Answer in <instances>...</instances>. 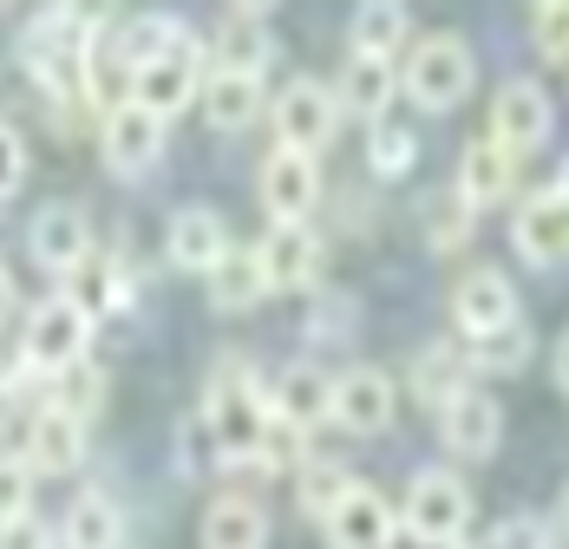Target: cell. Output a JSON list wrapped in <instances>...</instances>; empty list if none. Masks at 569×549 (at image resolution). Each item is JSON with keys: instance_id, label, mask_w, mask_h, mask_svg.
I'll list each match as a JSON object with an SVG mask.
<instances>
[{"instance_id": "cell-1", "label": "cell", "mask_w": 569, "mask_h": 549, "mask_svg": "<svg viewBox=\"0 0 569 549\" xmlns=\"http://www.w3.org/2000/svg\"><path fill=\"white\" fill-rule=\"evenodd\" d=\"M269 426H276V412H269L262 380L242 360H223L210 373V392H203V432L217 445V458H223L229 471H262Z\"/></svg>"}, {"instance_id": "cell-2", "label": "cell", "mask_w": 569, "mask_h": 549, "mask_svg": "<svg viewBox=\"0 0 569 549\" xmlns=\"http://www.w3.org/2000/svg\"><path fill=\"white\" fill-rule=\"evenodd\" d=\"M471 79H478V59H471V47H465L458 33H426V40L406 53V72H399L406 99H412L419 111H452V106H465Z\"/></svg>"}, {"instance_id": "cell-3", "label": "cell", "mask_w": 569, "mask_h": 549, "mask_svg": "<svg viewBox=\"0 0 569 549\" xmlns=\"http://www.w3.org/2000/svg\"><path fill=\"white\" fill-rule=\"evenodd\" d=\"M269 118H276V144H282V151H301V158L328 151L335 131H341L335 86H321V79H288L282 99L269 106Z\"/></svg>"}, {"instance_id": "cell-4", "label": "cell", "mask_w": 569, "mask_h": 549, "mask_svg": "<svg viewBox=\"0 0 569 549\" xmlns=\"http://www.w3.org/2000/svg\"><path fill=\"white\" fill-rule=\"evenodd\" d=\"M86 347H92V321H86L66 295H47V301L27 315V328H20V353H27V367H40L47 380L66 373V367H79Z\"/></svg>"}, {"instance_id": "cell-5", "label": "cell", "mask_w": 569, "mask_h": 549, "mask_svg": "<svg viewBox=\"0 0 569 549\" xmlns=\"http://www.w3.org/2000/svg\"><path fill=\"white\" fill-rule=\"evenodd\" d=\"M203 59H210V53H203V40H197V33H190V40H177L164 59H151V66H138V72H131V92H124V99L171 124L177 111L203 92Z\"/></svg>"}, {"instance_id": "cell-6", "label": "cell", "mask_w": 569, "mask_h": 549, "mask_svg": "<svg viewBox=\"0 0 569 549\" xmlns=\"http://www.w3.org/2000/svg\"><path fill=\"white\" fill-rule=\"evenodd\" d=\"M399 530L432 537V543H465V530H471V491H465V478H452V471H419L412 491H406Z\"/></svg>"}, {"instance_id": "cell-7", "label": "cell", "mask_w": 569, "mask_h": 549, "mask_svg": "<svg viewBox=\"0 0 569 549\" xmlns=\"http://www.w3.org/2000/svg\"><path fill=\"white\" fill-rule=\"evenodd\" d=\"M20 458H27L33 478H72L86 465V419H72V412L40 399L27 412V426H20Z\"/></svg>"}, {"instance_id": "cell-8", "label": "cell", "mask_w": 569, "mask_h": 549, "mask_svg": "<svg viewBox=\"0 0 569 549\" xmlns=\"http://www.w3.org/2000/svg\"><path fill=\"white\" fill-rule=\"evenodd\" d=\"M328 426H341L353 439H373L393 426V380L380 367H347L335 373V392H328Z\"/></svg>"}, {"instance_id": "cell-9", "label": "cell", "mask_w": 569, "mask_h": 549, "mask_svg": "<svg viewBox=\"0 0 569 549\" xmlns=\"http://www.w3.org/2000/svg\"><path fill=\"white\" fill-rule=\"evenodd\" d=\"M543 138H550V92L537 79H505L491 99V144L511 158H530Z\"/></svg>"}, {"instance_id": "cell-10", "label": "cell", "mask_w": 569, "mask_h": 549, "mask_svg": "<svg viewBox=\"0 0 569 549\" xmlns=\"http://www.w3.org/2000/svg\"><path fill=\"white\" fill-rule=\"evenodd\" d=\"M99 151H106L112 177H144V170L164 158V118H151L144 106L118 99L106 111V124H99Z\"/></svg>"}, {"instance_id": "cell-11", "label": "cell", "mask_w": 569, "mask_h": 549, "mask_svg": "<svg viewBox=\"0 0 569 549\" xmlns=\"http://www.w3.org/2000/svg\"><path fill=\"white\" fill-rule=\"evenodd\" d=\"M439 439L452 445L458 458H491L498 439H505V406L485 386H465L458 399L439 406Z\"/></svg>"}, {"instance_id": "cell-12", "label": "cell", "mask_w": 569, "mask_h": 549, "mask_svg": "<svg viewBox=\"0 0 569 549\" xmlns=\"http://www.w3.org/2000/svg\"><path fill=\"white\" fill-rule=\"evenodd\" d=\"M321 530H328V549H387L393 530H399V517L373 485H353V491L321 517Z\"/></svg>"}, {"instance_id": "cell-13", "label": "cell", "mask_w": 569, "mask_h": 549, "mask_svg": "<svg viewBox=\"0 0 569 549\" xmlns=\"http://www.w3.org/2000/svg\"><path fill=\"white\" fill-rule=\"evenodd\" d=\"M203 53H210V72H249V79H262L269 59H276L269 13H262V7H236V13H223L217 40H210Z\"/></svg>"}, {"instance_id": "cell-14", "label": "cell", "mask_w": 569, "mask_h": 549, "mask_svg": "<svg viewBox=\"0 0 569 549\" xmlns=\"http://www.w3.org/2000/svg\"><path fill=\"white\" fill-rule=\"evenodd\" d=\"M511 242H517V256H523L530 269H557V262H569V203L557 197V190H537V197L511 217Z\"/></svg>"}, {"instance_id": "cell-15", "label": "cell", "mask_w": 569, "mask_h": 549, "mask_svg": "<svg viewBox=\"0 0 569 549\" xmlns=\"http://www.w3.org/2000/svg\"><path fill=\"white\" fill-rule=\"evenodd\" d=\"M315 197H321V164L276 144V151L262 158V210L276 222H308Z\"/></svg>"}, {"instance_id": "cell-16", "label": "cell", "mask_w": 569, "mask_h": 549, "mask_svg": "<svg viewBox=\"0 0 569 549\" xmlns=\"http://www.w3.org/2000/svg\"><path fill=\"white\" fill-rule=\"evenodd\" d=\"M452 321H458V333H465V340H478V333H498V328H511V321H523V315H517L511 274L471 269L465 281H458V295H452Z\"/></svg>"}, {"instance_id": "cell-17", "label": "cell", "mask_w": 569, "mask_h": 549, "mask_svg": "<svg viewBox=\"0 0 569 549\" xmlns=\"http://www.w3.org/2000/svg\"><path fill=\"white\" fill-rule=\"evenodd\" d=\"M164 256H171V269H190V274H210L217 262L229 256V229L223 217L210 210V203H183L164 229Z\"/></svg>"}, {"instance_id": "cell-18", "label": "cell", "mask_w": 569, "mask_h": 549, "mask_svg": "<svg viewBox=\"0 0 569 549\" xmlns=\"http://www.w3.org/2000/svg\"><path fill=\"white\" fill-rule=\"evenodd\" d=\"M27 249H33V262L53 274H72L86 256H92V229L86 217L72 210V203H40V217L27 229Z\"/></svg>"}, {"instance_id": "cell-19", "label": "cell", "mask_w": 569, "mask_h": 549, "mask_svg": "<svg viewBox=\"0 0 569 549\" xmlns=\"http://www.w3.org/2000/svg\"><path fill=\"white\" fill-rule=\"evenodd\" d=\"M256 262H262V274H269V295H282V288H308L315 269H321V242H315L308 222H276V229L256 242Z\"/></svg>"}, {"instance_id": "cell-20", "label": "cell", "mask_w": 569, "mask_h": 549, "mask_svg": "<svg viewBox=\"0 0 569 549\" xmlns=\"http://www.w3.org/2000/svg\"><path fill=\"white\" fill-rule=\"evenodd\" d=\"M124 543V510L112 491H79L59 517V549H118Z\"/></svg>"}, {"instance_id": "cell-21", "label": "cell", "mask_w": 569, "mask_h": 549, "mask_svg": "<svg viewBox=\"0 0 569 549\" xmlns=\"http://www.w3.org/2000/svg\"><path fill=\"white\" fill-rule=\"evenodd\" d=\"M203 549H269V510L242 491L217 497L203 510Z\"/></svg>"}, {"instance_id": "cell-22", "label": "cell", "mask_w": 569, "mask_h": 549, "mask_svg": "<svg viewBox=\"0 0 569 549\" xmlns=\"http://www.w3.org/2000/svg\"><path fill=\"white\" fill-rule=\"evenodd\" d=\"M511 177H517L511 151H498L491 138H478V144H465V158H458V203H465V210H485V203L511 197Z\"/></svg>"}, {"instance_id": "cell-23", "label": "cell", "mask_w": 569, "mask_h": 549, "mask_svg": "<svg viewBox=\"0 0 569 549\" xmlns=\"http://www.w3.org/2000/svg\"><path fill=\"white\" fill-rule=\"evenodd\" d=\"M393 92H399V72H393V59H347L341 66V86H335V106L353 111V118H387V106H393Z\"/></svg>"}, {"instance_id": "cell-24", "label": "cell", "mask_w": 569, "mask_h": 549, "mask_svg": "<svg viewBox=\"0 0 569 549\" xmlns=\"http://www.w3.org/2000/svg\"><path fill=\"white\" fill-rule=\"evenodd\" d=\"M59 281H66L59 295H66V301H72V308H79L92 328H99L106 315H118V308H124V269H118L112 256H86L79 269L59 274Z\"/></svg>"}, {"instance_id": "cell-25", "label": "cell", "mask_w": 569, "mask_h": 549, "mask_svg": "<svg viewBox=\"0 0 569 549\" xmlns=\"http://www.w3.org/2000/svg\"><path fill=\"white\" fill-rule=\"evenodd\" d=\"M328 392H335L328 373H315V367H288L282 386L269 392V412H276V426H288V432H315V426L328 419Z\"/></svg>"}, {"instance_id": "cell-26", "label": "cell", "mask_w": 569, "mask_h": 549, "mask_svg": "<svg viewBox=\"0 0 569 549\" xmlns=\"http://www.w3.org/2000/svg\"><path fill=\"white\" fill-rule=\"evenodd\" d=\"M203 118L217 131H242L262 118V79L249 72H203Z\"/></svg>"}, {"instance_id": "cell-27", "label": "cell", "mask_w": 569, "mask_h": 549, "mask_svg": "<svg viewBox=\"0 0 569 549\" xmlns=\"http://www.w3.org/2000/svg\"><path fill=\"white\" fill-rule=\"evenodd\" d=\"M406 33H412V13L399 0H367L353 13V27H347V47L360 59H393L406 47Z\"/></svg>"}, {"instance_id": "cell-28", "label": "cell", "mask_w": 569, "mask_h": 549, "mask_svg": "<svg viewBox=\"0 0 569 549\" xmlns=\"http://www.w3.org/2000/svg\"><path fill=\"white\" fill-rule=\"evenodd\" d=\"M203 281H210V301H217L223 315H242V308H256V301L269 295V274L256 262V249H236V242H229V256L203 274Z\"/></svg>"}, {"instance_id": "cell-29", "label": "cell", "mask_w": 569, "mask_h": 549, "mask_svg": "<svg viewBox=\"0 0 569 549\" xmlns=\"http://www.w3.org/2000/svg\"><path fill=\"white\" fill-rule=\"evenodd\" d=\"M177 40H190V27H183V20H171V13H144V20H124V27H118L112 53H118V66H124V72H138V66L164 59Z\"/></svg>"}, {"instance_id": "cell-30", "label": "cell", "mask_w": 569, "mask_h": 549, "mask_svg": "<svg viewBox=\"0 0 569 549\" xmlns=\"http://www.w3.org/2000/svg\"><path fill=\"white\" fill-rule=\"evenodd\" d=\"M530 353H537L530 321H511V328H498V333L465 340V367L471 373H517V367H530Z\"/></svg>"}, {"instance_id": "cell-31", "label": "cell", "mask_w": 569, "mask_h": 549, "mask_svg": "<svg viewBox=\"0 0 569 549\" xmlns=\"http://www.w3.org/2000/svg\"><path fill=\"white\" fill-rule=\"evenodd\" d=\"M367 164L380 170V177H406V170L419 164V138H412V124L387 111V118H373V131H367Z\"/></svg>"}, {"instance_id": "cell-32", "label": "cell", "mask_w": 569, "mask_h": 549, "mask_svg": "<svg viewBox=\"0 0 569 549\" xmlns=\"http://www.w3.org/2000/svg\"><path fill=\"white\" fill-rule=\"evenodd\" d=\"M465 373H471V367H465V353H458V347H426L412 386H419V399H426V406H446V399H458V392L471 386Z\"/></svg>"}, {"instance_id": "cell-33", "label": "cell", "mask_w": 569, "mask_h": 549, "mask_svg": "<svg viewBox=\"0 0 569 549\" xmlns=\"http://www.w3.org/2000/svg\"><path fill=\"white\" fill-rule=\"evenodd\" d=\"M347 491H353V478H347L341 465H321V458L301 465V510H308V517H328Z\"/></svg>"}, {"instance_id": "cell-34", "label": "cell", "mask_w": 569, "mask_h": 549, "mask_svg": "<svg viewBox=\"0 0 569 549\" xmlns=\"http://www.w3.org/2000/svg\"><path fill=\"white\" fill-rule=\"evenodd\" d=\"M33 471H27V458L20 451H0V523H13V517H27L33 510Z\"/></svg>"}, {"instance_id": "cell-35", "label": "cell", "mask_w": 569, "mask_h": 549, "mask_svg": "<svg viewBox=\"0 0 569 549\" xmlns=\"http://www.w3.org/2000/svg\"><path fill=\"white\" fill-rule=\"evenodd\" d=\"M20 183H27V138L0 118V203H7Z\"/></svg>"}, {"instance_id": "cell-36", "label": "cell", "mask_w": 569, "mask_h": 549, "mask_svg": "<svg viewBox=\"0 0 569 549\" xmlns=\"http://www.w3.org/2000/svg\"><path fill=\"white\" fill-rule=\"evenodd\" d=\"M0 549H59V530H53V523H40V517L27 510V517L0 523Z\"/></svg>"}, {"instance_id": "cell-37", "label": "cell", "mask_w": 569, "mask_h": 549, "mask_svg": "<svg viewBox=\"0 0 569 549\" xmlns=\"http://www.w3.org/2000/svg\"><path fill=\"white\" fill-rule=\"evenodd\" d=\"M485 549H550V530L537 523V517H511V523H498Z\"/></svg>"}, {"instance_id": "cell-38", "label": "cell", "mask_w": 569, "mask_h": 549, "mask_svg": "<svg viewBox=\"0 0 569 549\" xmlns=\"http://www.w3.org/2000/svg\"><path fill=\"white\" fill-rule=\"evenodd\" d=\"M530 33H537V47H543L550 59H563L569 53V7H557V0H550V7H537Z\"/></svg>"}, {"instance_id": "cell-39", "label": "cell", "mask_w": 569, "mask_h": 549, "mask_svg": "<svg viewBox=\"0 0 569 549\" xmlns=\"http://www.w3.org/2000/svg\"><path fill=\"white\" fill-rule=\"evenodd\" d=\"M387 549H465V543H432V537H412V530H393Z\"/></svg>"}, {"instance_id": "cell-40", "label": "cell", "mask_w": 569, "mask_h": 549, "mask_svg": "<svg viewBox=\"0 0 569 549\" xmlns=\"http://www.w3.org/2000/svg\"><path fill=\"white\" fill-rule=\"evenodd\" d=\"M557 386L569 392V328H563V340H557Z\"/></svg>"}, {"instance_id": "cell-41", "label": "cell", "mask_w": 569, "mask_h": 549, "mask_svg": "<svg viewBox=\"0 0 569 549\" xmlns=\"http://www.w3.org/2000/svg\"><path fill=\"white\" fill-rule=\"evenodd\" d=\"M7 308H13V274L0 269V315H7Z\"/></svg>"}, {"instance_id": "cell-42", "label": "cell", "mask_w": 569, "mask_h": 549, "mask_svg": "<svg viewBox=\"0 0 569 549\" xmlns=\"http://www.w3.org/2000/svg\"><path fill=\"white\" fill-rule=\"evenodd\" d=\"M550 190H557V197H563V203H569V164L557 170V183H550Z\"/></svg>"}, {"instance_id": "cell-43", "label": "cell", "mask_w": 569, "mask_h": 549, "mask_svg": "<svg viewBox=\"0 0 569 549\" xmlns=\"http://www.w3.org/2000/svg\"><path fill=\"white\" fill-rule=\"evenodd\" d=\"M563 530H569V497H563Z\"/></svg>"}]
</instances>
